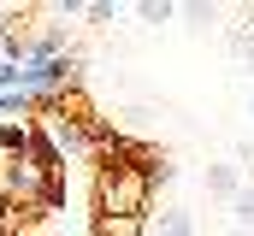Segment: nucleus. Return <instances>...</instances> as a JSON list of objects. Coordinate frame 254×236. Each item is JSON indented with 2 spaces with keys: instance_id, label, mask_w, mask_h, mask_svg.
I'll return each mask as SVG.
<instances>
[{
  "instance_id": "nucleus-1",
  "label": "nucleus",
  "mask_w": 254,
  "mask_h": 236,
  "mask_svg": "<svg viewBox=\"0 0 254 236\" xmlns=\"http://www.w3.org/2000/svg\"><path fill=\"white\" fill-rule=\"evenodd\" d=\"M148 201V183L125 166H113V177H101V213H119V219H136Z\"/></svg>"
},
{
  "instance_id": "nucleus-2",
  "label": "nucleus",
  "mask_w": 254,
  "mask_h": 236,
  "mask_svg": "<svg viewBox=\"0 0 254 236\" xmlns=\"http://www.w3.org/2000/svg\"><path fill=\"white\" fill-rule=\"evenodd\" d=\"M201 183H207V195H213V201H225V207H231V201H237V189H243L249 177L237 172L231 160H213V166H207V177H201Z\"/></svg>"
},
{
  "instance_id": "nucleus-3",
  "label": "nucleus",
  "mask_w": 254,
  "mask_h": 236,
  "mask_svg": "<svg viewBox=\"0 0 254 236\" xmlns=\"http://www.w3.org/2000/svg\"><path fill=\"white\" fill-rule=\"evenodd\" d=\"M154 236H195V213L190 207H166L160 225H154Z\"/></svg>"
},
{
  "instance_id": "nucleus-4",
  "label": "nucleus",
  "mask_w": 254,
  "mask_h": 236,
  "mask_svg": "<svg viewBox=\"0 0 254 236\" xmlns=\"http://www.w3.org/2000/svg\"><path fill=\"white\" fill-rule=\"evenodd\" d=\"M231 225H237V231H254V183L237 189V201H231Z\"/></svg>"
},
{
  "instance_id": "nucleus-5",
  "label": "nucleus",
  "mask_w": 254,
  "mask_h": 236,
  "mask_svg": "<svg viewBox=\"0 0 254 236\" xmlns=\"http://www.w3.org/2000/svg\"><path fill=\"white\" fill-rule=\"evenodd\" d=\"M130 12H136L142 24H172V18H178V6H172V0H142V6H130Z\"/></svg>"
},
{
  "instance_id": "nucleus-6",
  "label": "nucleus",
  "mask_w": 254,
  "mask_h": 236,
  "mask_svg": "<svg viewBox=\"0 0 254 236\" xmlns=\"http://www.w3.org/2000/svg\"><path fill=\"white\" fill-rule=\"evenodd\" d=\"M231 166H237L243 177H254V136H243V142L231 148Z\"/></svg>"
},
{
  "instance_id": "nucleus-7",
  "label": "nucleus",
  "mask_w": 254,
  "mask_h": 236,
  "mask_svg": "<svg viewBox=\"0 0 254 236\" xmlns=\"http://www.w3.org/2000/svg\"><path fill=\"white\" fill-rule=\"evenodd\" d=\"M178 18H190L195 30H207V24L219 18V6H178Z\"/></svg>"
},
{
  "instance_id": "nucleus-8",
  "label": "nucleus",
  "mask_w": 254,
  "mask_h": 236,
  "mask_svg": "<svg viewBox=\"0 0 254 236\" xmlns=\"http://www.w3.org/2000/svg\"><path fill=\"white\" fill-rule=\"evenodd\" d=\"M243 65H249V83H254V42L243 48Z\"/></svg>"
},
{
  "instance_id": "nucleus-9",
  "label": "nucleus",
  "mask_w": 254,
  "mask_h": 236,
  "mask_svg": "<svg viewBox=\"0 0 254 236\" xmlns=\"http://www.w3.org/2000/svg\"><path fill=\"white\" fill-rule=\"evenodd\" d=\"M0 48H12V30H6V18H0Z\"/></svg>"
},
{
  "instance_id": "nucleus-10",
  "label": "nucleus",
  "mask_w": 254,
  "mask_h": 236,
  "mask_svg": "<svg viewBox=\"0 0 254 236\" xmlns=\"http://www.w3.org/2000/svg\"><path fill=\"white\" fill-rule=\"evenodd\" d=\"M249 118H254V83H249Z\"/></svg>"
},
{
  "instance_id": "nucleus-11",
  "label": "nucleus",
  "mask_w": 254,
  "mask_h": 236,
  "mask_svg": "<svg viewBox=\"0 0 254 236\" xmlns=\"http://www.w3.org/2000/svg\"><path fill=\"white\" fill-rule=\"evenodd\" d=\"M231 236H254V231H237V225H231Z\"/></svg>"
}]
</instances>
